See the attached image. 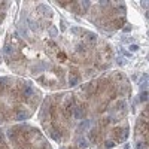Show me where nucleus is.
Here are the masks:
<instances>
[{
    "label": "nucleus",
    "mask_w": 149,
    "mask_h": 149,
    "mask_svg": "<svg viewBox=\"0 0 149 149\" xmlns=\"http://www.w3.org/2000/svg\"><path fill=\"white\" fill-rule=\"evenodd\" d=\"M74 116H76L78 119H82L85 116V109L84 107H76L74 109Z\"/></svg>",
    "instance_id": "1"
},
{
    "label": "nucleus",
    "mask_w": 149,
    "mask_h": 149,
    "mask_svg": "<svg viewBox=\"0 0 149 149\" xmlns=\"http://www.w3.org/2000/svg\"><path fill=\"white\" fill-rule=\"evenodd\" d=\"M76 82H78V78H76V76H72V78H70V84H72V85H74Z\"/></svg>",
    "instance_id": "2"
},
{
    "label": "nucleus",
    "mask_w": 149,
    "mask_h": 149,
    "mask_svg": "<svg viewBox=\"0 0 149 149\" xmlns=\"http://www.w3.org/2000/svg\"><path fill=\"white\" fill-rule=\"evenodd\" d=\"M112 146H115V142H106V148H112Z\"/></svg>",
    "instance_id": "3"
},
{
    "label": "nucleus",
    "mask_w": 149,
    "mask_h": 149,
    "mask_svg": "<svg viewBox=\"0 0 149 149\" xmlns=\"http://www.w3.org/2000/svg\"><path fill=\"white\" fill-rule=\"evenodd\" d=\"M140 100H142V102H145V100H146V93H142V95H140Z\"/></svg>",
    "instance_id": "4"
},
{
    "label": "nucleus",
    "mask_w": 149,
    "mask_h": 149,
    "mask_svg": "<svg viewBox=\"0 0 149 149\" xmlns=\"http://www.w3.org/2000/svg\"><path fill=\"white\" fill-rule=\"evenodd\" d=\"M130 49H131V51H136V49H137V46H136V45H131Z\"/></svg>",
    "instance_id": "5"
}]
</instances>
